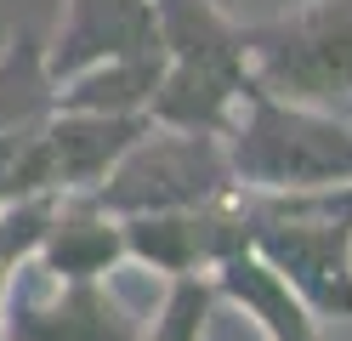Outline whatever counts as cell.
<instances>
[{"instance_id": "cell-1", "label": "cell", "mask_w": 352, "mask_h": 341, "mask_svg": "<svg viewBox=\"0 0 352 341\" xmlns=\"http://www.w3.org/2000/svg\"><path fill=\"white\" fill-rule=\"evenodd\" d=\"M222 143L239 194L301 199L352 188V125L336 120L329 108L273 97L256 80L245 85Z\"/></svg>"}, {"instance_id": "cell-2", "label": "cell", "mask_w": 352, "mask_h": 341, "mask_svg": "<svg viewBox=\"0 0 352 341\" xmlns=\"http://www.w3.org/2000/svg\"><path fill=\"white\" fill-rule=\"evenodd\" d=\"M250 250L284 273L318 318H352V188L267 199L256 211Z\"/></svg>"}, {"instance_id": "cell-3", "label": "cell", "mask_w": 352, "mask_h": 341, "mask_svg": "<svg viewBox=\"0 0 352 341\" xmlns=\"http://www.w3.org/2000/svg\"><path fill=\"white\" fill-rule=\"evenodd\" d=\"M239 194L222 131H188V125H153L120 154V165L97 182V205L125 216H160V211H188Z\"/></svg>"}, {"instance_id": "cell-4", "label": "cell", "mask_w": 352, "mask_h": 341, "mask_svg": "<svg viewBox=\"0 0 352 341\" xmlns=\"http://www.w3.org/2000/svg\"><path fill=\"white\" fill-rule=\"evenodd\" d=\"M250 80L273 97L336 108L352 97V0H313L290 17L245 29Z\"/></svg>"}, {"instance_id": "cell-5", "label": "cell", "mask_w": 352, "mask_h": 341, "mask_svg": "<svg viewBox=\"0 0 352 341\" xmlns=\"http://www.w3.org/2000/svg\"><path fill=\"white\" fill-rule=\"evenodd\" d=\"M256 211L239 205V194L188 205V211H160V216H125V256L142 262L165 279H210L216 267L239 250H250Z\"/></svg>"}, {"instance_id": "cell-6", "label": "cell", "mask_w": 352, "mask_h": 341, "mask_svg": "<svg viewBox=\"0 0 352 341\" xmlns=\"http://www.w3.org/2000/svg\"><path fill=\"white\" fill-rule=\"evenodd\" d=\"M142 52H165L153 0H63V23L46 45V68L52 85H63L97 63L142 57Z\"/></svg>"}, {"instance_id": "cell-7", "label": "cell", "mask_w": 352, "mask_h": 341, "mask_svg": "<svg viewBox=\"0 0 352 341\" xmlns=\"http://www.w3.org/2000/svg\"><path fill=\"white\" fill-rule=\"evenodd\" d=\"M6 335L12 341H137L142 324L102 279H69L40 302H29V296L12 302L6 290Z\"/></svg>"}, {"instance_id": "cell-8", "label": "cell", "mask_w": 352, "mask_h": 341, "mask_svg": "<svg viewBox=\"0 0 352 341\" xmlns=\"http://www.w3.org/2000/svg\"><path fill=\"white\" fill-rule=\"evenodd\" d=\"M120 262H131L125 256V222L114 211H102L91 194H57L52 222L34 245V267L52 273L57 285H69V279H102Z\"/></svg>"}, {"instance_id": "cell-9", "label": "cell", "mask_w": 352, "mask_h": 341, "mask_svg": "<svg viewBox=\"0 0 352 341\" xmlns=\"http://www.w3.org/2000/svg\"><path fill=\"white\" fill-rule=\"evenodd\" d=\"M210 279H216V296L239 302V307L261 324V335H267V341H324V335H318V313L307 307L301 296L284 285V273H273L256 250L228 256Z\"/></svg>"}, {"instance_id": "cell-10", "label": "cell", "mask_w": 352, "mask_h": 341, "mask_svg": "<svg viewBox=\"0 0 352 341\" xmlns=\"http://www.w3.org/2000/svg\"><path fill=\"white\" fill-rule=\"evenodd\" d=\"M160 74H165V52L97 63V68H85V74L57 85V108H80V114H148L153 91H160Z\"/></svg>"}, {"instance_id": "cell-11", "label": "cell", "mask_w": 352, "mask_h": 341, "mask_svg": "<svg viewBox=\"0 0 352 341\" xmlns=\"http://www.w3.org/2000/svg\"><path fill=\"white\" fill-rule=\"evenodd\" d=\"M210 307H216V279H170L153 324L137 335V341H205V324H210Z\"/></svg>"}]
</instances>
